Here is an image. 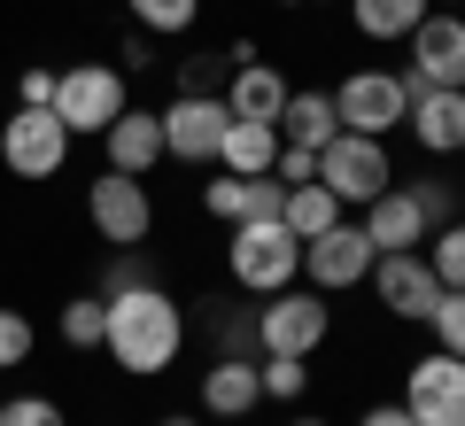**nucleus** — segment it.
<instances>
[{
	"mask_svg": "<svg viewBox=\"0 0 465 426\" xmlns=\"http://www.w3.org/2000/svg\"><path fill=\"white\" fill-rule=\"evenodd\" d=\"M101 302H109V333H101V349H109L116 372L163 380L171 364L186 357V311H179V295H171L163 279L124 287V295H101Z\"/></svg>",
	"mask_w": 465,
	"mask_h": 426,
	"instance_id": "1",
	"label": "nucleus"
},
{
	"mask_svg": "<svg viewBox=\"0 0 465 426\" xmlns=\"http://www.w3.org/2000/svg\"><path fill=\"white\" fill-rule=\"evenodd\" d=\"M155 116H163V163H186V171L217 163V148H225V124H232L225 94H171Z\"/></svg>",
	"mask_w": 465,
	"mask_h": 426,
	"instance_id": "7",
	"label": "nucleus"
},
{
	"mask_svg": "<svg viewBox=\"0 0 465 426\" xmlns=\"http://www.w3.org/2000/svg\"><path fill=\"white\" fill-rule=\"evenodd\" d=\"M287 426H326V419H287Z\"/></svg>",
	"mask_w": 465,
	"mask_h": 426,
	"instance_id": "39",
	"label": "nucleus"
},
{
	"mask_svg": "<svg viewBox=\"0 0 465 426\" xmlns=\"http://www.w3.org/2000/svg\"><path fill=\"white\" fill-rule=\"evenodd\" d=\"M341 217H349V210H341V202H333L318 179H311V186H287V202H280V225L295 233V241H318V233L341 225Z\"/></svg>",
	"mask_w": 465,
	"mask_h": 426,
	"instance_id": "23",
	"label": "nucleus"
},
{
	"mask_svg": "<svg viewBox=\"0 0 465 426\" xmlns=\"http://www.w3.org/2000/svg\"><path fill=\"white\" fill-rule=\"evenodd\" d=\"M357 225H365V241H372V248H427L434 217L419 210L411 179H396V186H388V194H372L365 210H357Z\"/></svg>",
	"mask_w": 465,
	"mask_h": 426,
	"instance_id": "14",
	"label": "nucleus"
},
{
	"mask_svg": "<svg viewBox=\"0 0 465 426\" xmlns=\"http://www.w3.org/2000/svg\"><path fill=\"white\" fill-rule=\"evenodd\" d=\"M217 357H256V311L225 302V318H217Z\"/></svg>",
	"mask_w": 465,
	"mask_h": 426,
	"instance_id": "31",
	"label": "nucleus"
},
{
	"mask_svg": "<svg viewBox=\"0 0 465 426\" xmlns=\"http://www.w3.org/2000/svg\"><path fill=\"white\" fill-rule=\"evenodd\" d=\"M434 8H465V0H434Z\"/></svg>",
	"mask_w": 465,
	"mask_h": 426,
	"instance_id": "40",
	"label": "nucleus"
},
{
	"mask_svg": "<svg viewBox=\"0 0 465 426\" xmlns=\"http://www.w3.org/2000/svg\"><path fill=\"white\" fill-rule=\"evenodd\" d=\"M419 256L434 263V279H442V287H465V217H450V225H434Z\"/></svg>",
	"mask_w": 465,
	"mask_h": 426,
	"instance_id": "26",
	"label": "nucleus"
},
{
	"mask_svg": "<svg viewBox=\"0 0 465 426\" xmlns=\"http://www.w3.org/2000/svg\"><path fill=\"white\" fill-rule=\"evenodd\" d=\"M403 124H411V140L427 155H465V94L458 85H419Z\"/></svg>",
	"mask_w": 465,
	"mask_h": 426,
	"instance_id": "15",
	"label": "nucleus"
},
{
	"mask_svg": "<svg viewBox=\"0 0 465 426\" xmlns=\"http://www.w3.org/2000/svg\"><path fill=\"white\" fill-rule=\"evenodd\" d=\"M232 63L225 54H194V63H179V94H225Z\"/></svg>",
	"mask_w": 465,
	"mask_h": 426,
	"instance_id": "33",
	"label": "nucleus"
},
{
	"mask_svg": "<svg viewBox=\"0 0 465 426\" xmlns=\"http://www.w3.org/2000/svg\"><path fill=\"white\" fill-rule=\"evenodd\" d=\"M280 202H287V186L272 179H232V171H217L210 186H202V210L217 217V225H249V217H280Z\"/></svg>",
	"mask_w": 465,
	"mask_h": 426,
	"instance_id": "17",
	"label": "nucleus"
},
{
	"mask_svg": "<svg viewBox=\"0 0 465 426\" xmlns=\"http://www.w3.org/2000/svg\"><path fill=\"white\" fill-rule=\"evenodd\" d=\"M272 179H280V186H311V179H318V155H311V148H287V140H280V163H272Z\"/></svg>",
	"mask_w": 465,
	"mask_h": 426,
	"instance_id": "35",
	"label": "nucleus"
},
{
	"mask_svg": "<svg viewBox=\"0 0 465 426\" xmlns=\"http://www.w3.org/2000/svg\"><path fill=\"white\" fill-rule=\"evenodd\" d=\"M32 349H39V326L24 311H8V302H0V372H24V364H32Z\"/></svg>",
	"mask_w": 465,
	"mask_h": 426,
	"instance_id": "29",
	"label": "nucleus"
},
{
	"mask_svg": "<svg viewBox=\"0 0 465 426\" xmlns=\"http://www.w3.org/2000/svg\"><path fill=\"white\" fill-rule=\"evenodd\" d=\"M318 186H326L341 210H365L372 194L396 186V163H388V140H365V132H333L318 148Z\"/></svg>",
	"mask_w": 465,
	"mask_h": 426,
	"instance_id": "5",
	"label": "nucleus"
},
{
	"mask_svg": "<svg viewBox=\"0 0 465 426\" xmlns=\"http://www.w3.org/2000/svg\"><path fill=\"white\" fill-rule=\"evenodd\" d=\"M365 287L381 295L388 318H403V326H427V311L442 302V279H434V263L419 256V248H381Z\"/></svg>",
	"mask_w": 465,
	"mask_h": 426,
	"instance_id": "12",
	"label": "nucleus"
},
{
	"mask_svg": "<svg viewBox=\"0 0 465 426\" xmlns=\"http://www.w3.org/2000/svg\"><path fill=\"white\" fill-rule=\"evenodd\" d=\"M225 272H232V287L249 302H264V295H280V287L302 279V241L280 217H249V225H232V241H225Z\"/></svg>",
	"mask_w": 465,
	"mask_h": 426,
	"instance_id": "2",
	"label": "nucleus"
},
{
	"mask_svg": "<svg viewBox=\"0 0 465 426\" xmlns=\"http://www.w3.org/2000/svg\"><path fill=\"white\" fill-rule=\"evenodd\" d=\"M287 8H302V0H287Z\"/></svg>",
	"mask_w": 465,
	"mask_h": 426,
	"instance_id": "41",
	"label": "nucleus"
},
{
	"mask_svg": "<svg viewBox=\"0 0 465 426\" xmlns=\"http://www.w3.org/2000/svg\"><path fill=\"white\" fill-rule=\"evenodd\" d=\"M0 426H70V419H63L54 395H8L0 403Z\"/></svg>",
	"mask_w": 465,
	"mask_h": 426,
	"instance_id": "32",
	"label": "nucleus"
},
{
	"mask_svg": "<svg viewBox=\"0 0 465 426\" xmlns=\"http://www.w3.org/2000/svg\"><path fill=\"white\" fill-rule=\"evenodd\" d=\"M403 47H411V63H403L411 94L419 85H465V8H427Z\"/></svg>",
	"mask_w": 465,
	"mask_h": 426,
	"instance_id": "13",
	"label": "nucleus"
},
{
	"mask_svg": "<svg viewBox=\"0 0 465 426\" xmlns=\"http://www.w3.org/2000/svg\"><path fill=\"white\" fill-rule=\"evenodd\" d=\"M326 333L333 311L318 287H280L256 302V357H311V349H326Z\"/></svg>",
	"mask_w": 465,
	"mask_h": 426,
	"instance_id": "3",
	"label": "nucleus"
},
{
	"mask_svg": "<svg viewBox=\"0 0 465 426\" xmlns=\"http://www.w3.org/2000/svg\"><path fill=\"white\" fill-rule=\"evenodd\" d=\"M54 333H63L70 349H101V333H109V302H101V295H70L63 318H54Z\"/></svg>",
	"mask_w": 465,
	"mask_h": 426,
	"instance_id": "25",
	"label": "nucleus"
},
{
	"mask_svg": "<svg viewBox=\"0 0 465 426\" xmlns=\"http://www.w3.org/2000/svg\"><path fill=\"white\" fill-rule=\"evenodd\" d=\"M264 372V403H302L311 395V357H256Z\"/></svg>",
	"mask_w": 465,
	"mask_h": 426,
	"instance_id": "27",
	"label": "nucleus"
},
{
	"mask_svg": "<svg viewBox=\"0 0 465 426\" xmlns=\"http://www.w3.org/2000/svg\"><path fill=\"white\" fill-rule=\"evenodd\" d=\"M427 8H434V0H349V24H357L365 39H381V47H403Z\"/></svg>",
	"mask_w": 465,
	"mask_h": 426,
	"instance_id": "22",
	"label": "nucleus"
},
{
	"mask_svg": "<svg viewBox=\"0 0 465 426\" xmlns=\"http://www.w3.org/2000/svg\"><path fill=\"white\" fill-rule=\"evenodd\" d=\"M287 94H295V85L280 78V63H232V78H225V109L241 116V124H280Z\"/></svg>",
	"mask_w": 465,
	"mask_h": 426,
	"instance_id": "19",
	"label": "nucleus"
},
{
	"mask_svg": "<svg viewBox=\"0 0 465 426\" xmlns=\"http://www.w3.org/2000/svg\"><path fill=\"white\" fill-rule=\"evenodd\" d=\"M403 411H411L419 426H465V357H450V349H427V357L403 364Z\"/></svg>",
	"mask_w": 465,
	"mask_h": 426,
	"instance_id": "10",
	"label": "nucleus"
},
{
	"mask_svg": "<svg viewBox=\"0 0 465 426\" xmlns=\"http://www.w3.org/2000/svg\"><path fill=\"white\" fill-rule=\"evenodd\" d=\"M372 256H381V248L365 241V225L341 217V225H326L318 241H302V279H311L318 295H349V287L372 279Z\"/></svg>",
	"mask_w": 465,
	"mask_h": 426,
	"instance_id": "11",
	"label": "nucleus"
},
{
	"mask_svg": "<svg viewBox=\"0 0 465 426\" xmlns=\"http://www.w3.org/2000/svg\"><path fill=\"white\" fill-rule=\"evenodd\" d=\"M124 109H133V85H124L116 63H70L63 78H54V116L70 124V140H85V132L101 140Z\"/></svg>",
	"mask_w": 465,
	"mask_h": 426,
	"instance_id": "4",
	"label": "nucleus"
},
{
	"mask_svg": "<svg viewBox=\"0 0 465 426\" xmlns=\"http://www.w3.org/2000/svg\"><path fill=\"white\" fill-rule=\"evenodd\" d=\"M333 132H341L333 94H302V85H295V94H287V109H280V140H287V148H311V155H318Z\"/></svg>",
	"mask_w": 465,
	"mask_h": 426,
	"instance_id": "21",
	"label": "nucleus"
},
{
	"mask_svg": "<svg viewBox=\"0 0 465 426\" xmlns=\"http://www.w3.org/2000/svg\"><path fill=\"white\" fill-rule=\"evenodd\" d=\"M124 8H133V24L148 39H179V32L202 24V0H124Z\"/></svg>",
	"mask_w": 465,
	"mask_h": 426,
	"instance_id": "24",
	"label": "nucleus"
},
{
	"mask_svg": "<svg viewBox=\"0 0 465 426\" xmlns=\"http://www.w3.org/2000/svg\"><path fill=\"white\" fill-rule=\"evenodd\" d=\"M155 426H202V419H194V411H163V419H155Z\"/></svg>",
	"mask_w": 465,
	"mask_h": 426,
	"instance_id": "38",
	"label": "nucleus"
},
{
	"mask_svg": "<svg viewBox=\"0 0 465 426\" xmlns=\"http://www.w3.org/2000/svg\"><path fill=\"white\" fill-rule=\"evenodd\" d=\"M0 163L16 171V179H54V171L70 163V124L54 109H8V124H0Z\"/></svg>",
	"mask_w": 465,
	"mask_h": 426,
	"instance_id": "9",
	"label": "nucleus"
},
{
	"mask_svg": "<svg viewBox=\"0 0 465 426\" xmlns=\"http://www.w3.org/2000/svg\"><path fill=\"white\" fill-rule=\"evenodd\" d=\"M333 116H341V132L388 140V132L411 116V78H403V70H349V78L333 85Z\"/></svg>",
	"mask_w": 465,
	"mask_h": 426,
	"instance_id": "6",
	"label": "nucleus"
},
{
	"mask_svg": "<svg viewBox=\"0 0 465 426\" xmlns=\"http://www.w3.org/2000/svg\"><path fill=\"white\" fill-rule=\"evenodd\" d=\"M427 333H434V349L465 357V287H442V302L427 311Z\"/></svg>",
	"mask_w": 465,
	"mask_h": 426,
	"instance_id": "28",
	"label": "nucleus"
},
{
	"mask_svg": "<svg viewBox=\"0 0 465 426\" xmlns=\"http://www.w3.org/2000/svg\"><path fill=\"white\" fill-rule=\"evenodd\" d=\"M85 217H94V233H101L109 248H148V233H155V194H148V179L101 171V179L85 186Z\"/></svg>",
	"mask_w": 465,
	"mask_h": 426,
	"instance_id": "8",
	"label": "nucleus"
},
{
	"mask_svg": "<svg viewBox=\"0 0 465 426\" xmlns=\"http://www.w3.org/2000/svg\"><path fill=\"white\" fill-rule=\"evenodd\" d=\"M54 78H63V70L32 63V70H24V78H16V101H24V109H54Z\"/></svg>",
	"mask_w": 465,
	"mask_h": 426,
	"instance_id": "34",
	"label": "nucleus"
},
{
	"mask_svg": "<svg viewBox=\"0 0 465 426\" xmlns=\"http://www.w3.org/2000/svg\"><path fill=\"white\" fill-rule=\"evenodd\" d=\"M101 148H109V171L148 179V171L163 163V116H155V109H124L109 132H101Z\"/></svg>",
	"mask_w": 465,
	"mask_h": 426,
	"instance_id": "18",
	"label": "nucleus"
},
{
	"mask_svg": "<svg viewBox=\"0 0 465 426\" xmlns=\"http://www.w3.org/2000/svg\"><path fill=\"white\" fill-rule=\"evenodd\" d=\"M256 403H264V372H256V357H217L210 372H202V411H210V419L241 426Z\"/></svg>",
	"mask_w": 465,
	"mask_h": 426,
	"instance_id": "16",
	"label": "nucleus"
},
{
	"mask_svg": "<svg viewBox=\"0 0 465 426\" xmlns=\"http://www.w3.org/2000/svg\"><path fill=\"white\" fill-rule=\"evenodd\" d=\"M458 94H465V85H458Z\"/></svg>",
	"mask_w": 465,
	"mask_h": 426,
	"instance_id": "42",
	"label": "nucleus"
},
{
	"mask_svg": "<svg viewBox=\"0 0 465 426\" xmlns=\"http://www.w3.org/2000/svg\"><path fill=\"white\" fill-rule=\"evenodd\" d=\"M272 163H280V124H241V116H232L225 148H217V171H232V179H264Z\"/></svg>",
	"mask_w": 465,
	"mask_h": 426,
	"instance_id": "20",
	"label": "nucleus"
},
{
	"mask_svg": "<svg viewBox=\"0 0 465 426\" xmlns=\"http://www.w3.org/2000/svg\"><path fill=\"white\" fill-rule=\"evenodd\" d=\"M357 426H419V419H411V411H403V403H372V411H365V419H357Z\"/></svg>",
	"mask_w": 465,
	"mask_h": 426,
	"instance_id": "36",
	"label": "nucleus"
},
{
	"mask_svg": "<svg viewBox=\"0 0 465 426\" xmlns=\"http://www.w3.org/2000/svg\"><path fill=\"white\" fill-rule=\"evenodd\" d=\"M116 63H124V70H148V63H155V54H148V32L124 39V47H116Z\"/></svg>",
	"mask_w": 465,
	"mask_h": 426,
	"instance_id": "37",
	"label": "nucleus"
},
{
	"mask_svg": "<svg viewBox=\"0 0 465 426\" xmlns=\"http://www.w3.org/2000/svg\"><path fill=\"white\" fill-rule=\"evenodd\" d=\"M148 279H155L148 248H116V256H109V272H101V295H124V287H148Z\"/></svg>",
	"mask_w": 465,
	"mask_h": 426,
	"instance_id": "30",
	"label": "nucleus"
}]
</instances>
